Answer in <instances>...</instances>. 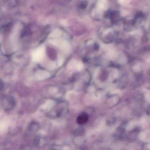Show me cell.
I'll return each mask as SVG.
<instances>
[{"label": "cell", "mask_w": 150, "mask_h": 150, "mask_svg": "<svg viewBox=\"0 0 150 150\" xmlns=\"http://www.w3.org/2000/svg\"><path fill=\"white\" fill-rule=\"evenodd\" d=\"M45 52V48L44 46H40L34 52L32 55V59L34 61L39 62L41 61L43 57Z\"/></svg>", "instance_id": "obj_1"}, {"label": "cell", "mask_w": 150, "mask_h": 150, "mask_svg": "<svg viewBox=\"0 0 150 150\" xmlns=\"http://www.w3.org/2000/svg\"><path fill=\"white\" fill-rule=\"evenodd\" d=\"M88 120V116L86 113H82L78 116L77 122L79 124H83L86 123Z\"/></svg>", "instance_id": "obj_2"}, {"label": "cell", "mask_w": 150, "mask_h": 150, "mask_svg": "<svg viewBox=\"0 0 150 150\" xmlns=\"http://www.w3.org/2000/svg\"><path fill=\"white\" fill-rule=\"evenodd\" d=\"M45 76H46L45 72H44V71H39L36 74V78L39 80L44 79V78H45Z\"/></svg>", "instance_id": "obj_3"}]
</instances>
